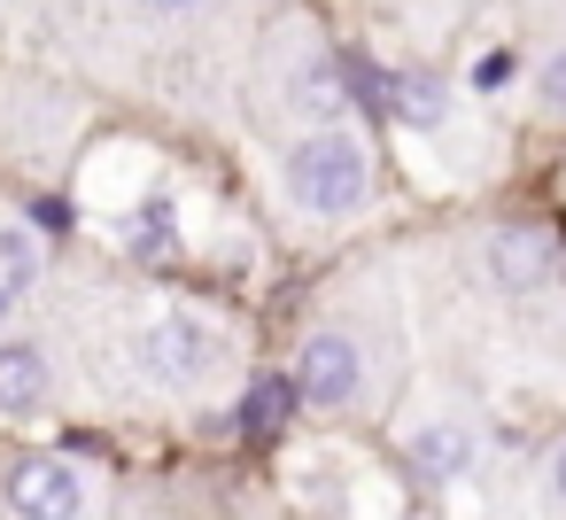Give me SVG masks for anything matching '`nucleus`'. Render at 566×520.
I'll return each mask as SVG.
<instances>
[{
	"label": "nucleus",
	"mask_w": 566,
	"mask_h": 520,
	"mask_svg": "<svg viewBox=\"0 0 566 520\" xmlns=\"http://www.w3.org/2000/svg\"><path fill=\"white\" fill-rule=\"evenodd\" d=\"M280 195L311 226H357L380 202V164H373V141L357 133V117L349 125H303L280 156Z\"/></svg>",
	"instance_id": "1"
},
{
	"label": "nucleus",
	"mask_w": 566,
	"mask_h": 520,
	"mask_svg": "<svg viewBox=\"0 0 566 520\" xmlns=\"http://www.w3.org/2000/svg\"><path fill=\"white\" fill-rule=\"evenodd\" d=\"M287 388H295V404L342 419V412H357V404L373 396V357H365V342H357L349 326H311L303 350H295Z\"/></svg>",
	"instance_id": "2"
},
{
	"label": "nucleus",
	"mask_w": 566,
	"mask_h": 520,
	"mask_svg": "<svg viewBox=\"0 0 566 520\" xmlns=\"http://www.w3.org/2000/svg\"><path fill=\"white\" fill-rule=\"evenodd\" d=\"M403 466H411L419 481H434V489L473 481V466H481V419H473L465 404H427V412L403 427Z\"/></svg>",
	"instance_id": "3"
},
{
	"label": "nucleus",
	"mask_w": 566,
	"mask_h": 520,
	"mask_svg": "<svg viewBox=\"0 0 566 520\" xmlns=\"http://www.w3.org/2000/svg\"><path fill=\"white\" fill-rule=\"evenodd\" d=\"M481 272L496 295H543L558 280V233L535 218H504L481 233Z\"/></svg>",
	"instance_id": "4"
},
{
	"label": "nucleus",
	"mask_w": 566,
	"mask_h": 520,
	"mask_svg": "<svg viewBox=\"0 0 566 520\" xmlns=\"http://www.w3.org/2000/svg\"><path fill=\"white\" fill-rule=\"evenodd\" d=\"M218 357H226V342H218V326L210 319H195V311H164L148 334H140V365L156 373V381H210L218 373Z\"/></svg>",
	"instance_id": "5"
},
{
	"label": "nucleus",
	"mask_w": 566,
	"mask_h": 520,
	"mask_svg": "<svg viewBox=\"0 0 566 520\" xmlns=\"http://www.w3.org/2000/svg\"><path fill=\"white\" fill-rule=\"evenodd\" d=\"M287 110H295L303 125H349V117H357V79H349V63L311 40V48L287 63Z\"/></svg>",
	"instance_id": "6"
},
{
	"label": "nucleus",
	"mask_w": 566,
	"mask_h": 520,
	"mask_svg": "<svg viewBox=\"0 0 566 520\" xmlns=\"http://www.w3.org/2000/svg\"><path fill=\"white\" fill-rule=\"evenodd\" d=\"M380 110L403 125V133H442L450 117H458V94H450V79L442 71H427V63H396V71H380Z\"/></svg>",
	"instance_id": "7"
},
{
	"label": "nucleus",
	"mask_w": 566,
	"mask_h": 520,
	"mask_svg": "<svg viewBox=\"0 0 566 520\" xmlns=\"http://www.w3.org/2000/svg\"><path fill=\"white\" fill-rule=\"evenodd\" d=\"M9 512L17 520H78L86 512V481L63 458H24L9 474Z\"/></svg>",
	"instance_id": "8"
},
{
	"label": "nucleus",
	"mask_w": 566,
	"mask_h": 520,
	"mask_svg": "<svg viewBox=\"0 0 566 520\" xmlns=\"http://www.w3.org/2000/svg\"><path fill=\"white\" fill-rule=\"evenodd\" d=\"M527 102H535V117L566 125V32L527 55Z\"/></svg>",
	"instance_id": "9"
},
{
	"label": "nucleus",
	"mask_w": 566,
	"mask_h": 520,
	"mask_svg": "<svg viewBox=\"0 0 566 520\" xmlns=\"http://www.w3.org/2000/svg\"><path fill=\"white\" fill-rule=\"evenodd\" d=\"M48 396V357L40 350H0V412H40Z\"/></svg>",
	"instance_id": "10"
},
{
	"label": "nucleus",
	"mask_w": 566,
	"mask_h": 520,
	"mask_svg": "<svg viewBox=\"0 0 566 520\" xmlns=\"http://www.w3.org/2000/svg\"><path fill=\"white\" fill-rule=\"evenodd\" d=\"M40 280V241L24 226H0V311H17Z\"/></svg>",
	"instance_id": "11"
},
{
	"label": "nucleus",
	"mask_w": 566,
	"mask_h": 520,
	"mask_svg": "<svg viewBox=\"0 0 566 520\" xmlns=\"http://www.w3.org/2000/svg\"><path fill=\"white\" fill-rule=\"evenodd\" d=\"M543 505H551V520H566V435H558L551 458H543Z\"/></svg>",
	"instance_id": "12"
},
{
	"label": "nucleus",
	"mask_w": 566,
	"mask_h": 520,
	"mask_svg": "<svg viewBox=\"0 0 566 520\" xmlns=\"http://www.w3.org/2000/svg\"><path fill=\"white\" fill-rule=\"evenodd\" d=\"M140 9H156V17H187V9H202V0H140Z\"/></svg>",
	"instance_id": "13"
}]
</instances>
